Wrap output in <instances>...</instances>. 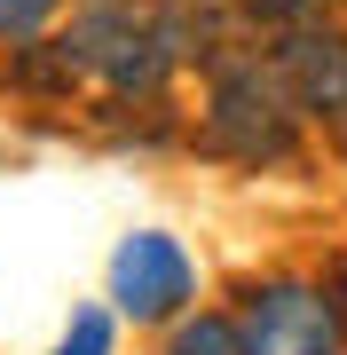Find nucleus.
<instances>
[{
  "label": "nucleus",
  "mask_w": 347,
  "mask_h": 355,
  "mask_svg": "<svg viewBox=\"0 0 347 355\" xmlns=\"http://www.w3.org/2000/svg\"><path fill=\"white\" fill-rule=\"evenodd\" d=\"M79 87L111 95V103H166L174 71H181V48L158 16V0H79L71 24H55Z\"/></svg>",
  "instance_id": "obj_1"
},
{
  "label": "nucleus",
  "mask_w": 347,
  "mask_h": 355,
  "mask_svg": "<svg viewBox=\"0 0 347 355\" xmlns=\"http://www.w3.org/2000/svg\"><path fill=\"white\" fill-rule=\"evenodd\" d=\"M300 103L276 79L269 48H229L206 64V111H197V135H206L213 158L244 166V174H269V166L300 158Z\"/></svg>",
  "instance_id": "obj_2"
},
{
  "label": "nucleus",
  "mask_w": 347,
  "mask_h": 355,
  "mask_svg": "<svg viewBox=\"0 0 347 355\" xmlns=\"http://www.w3.org/2000/svg\"><path fill=\"white\" fill-rule=\"evenodd\" d=\"M229 316L253 355H339L347 347V308L316 277H244L229 292Z\"/></svg>",
  "instance_id": "obj_3"
},
{
  "label": "nucleus",
  "mask_w": 347,
  "mask_h": 355,
  "mask_svg": "<svg viewBox=\"0 0 347 355\" xmlns=\"http://www.w3.org/2000/svg\"><path fill=\"white\" fill-rule=\"evenodd\" d=\"M103 300L118 308V324L134 331H166L174 316L197 308V261L174 229H127L111 245V268H103Z\"/></svg>",
  "instance_id": "obj_4"
},
{
  "label": "nucleus",
  "mask_w": 347,
  "mask_h": 355,
  "mask_svg": "<svg viewBox=\"0 0 347 355\" xmlns=\"http://www.w3.org/2000/svg\"><path fill=\"white\" fill-rule=\"evenodd\" d=\"M269 64H276L284 87H292L300 119H316V127H339L347 119V24L308 16V24L269 32Z\"/></svg>",
  "instance_id": "obj_5"
},
{
  "label": "nucleus",
  "mask_w": 347,
  "mask_h": 355,
  "mask_svg": "<svg viewBox=\"0 0 347 355\" xmlns=\"http://www.w3.org/2000/svg\"><path fill=\"white\" fill-rule=\"evenodd\" d=\"M158 355H253V347H244V331H237L229 308H190V316L166 324Z\"/></svg>",
  "instance_id": "obj_6"
},
{
  "label": "nucleus",
  "mask_w": 347,
  "mask_h": 355,
  "mask_svg": "<svg viewBox=\"0 0 347 355\" xmlns=\"http://www.w3.org/2000/svg\"><path fill=\"white\" fill-rule=\"evenodd\" d=\"M48 355H118V308H71V324L55 331Z\"/></svg>",
  "instance_id": "obj_7"
},
{
  "label": "nucleus",
  "mask_w": 347,
  "mask_h": 355,
  "mask_svg": "<svg viewBox=\"0 0 347 355\" xmlns=\"http://www.w3.org/2000/svg\"><path fill=\"white\" fill-rule=\"evenodd\" d=\"M71 0H0V48H32V40H48L64 24Z\"/></svg>",
  "instance_id": "obj_8"
},
{
  "label": "nucleus",
  "mask_w": 347,
  "mask_h": 355,
  "mask_svg": "<svg viewBox=\"0 0 347 355\" xmlns=\"http://www.w3.org/2000/svg\"><path fill=\"white\" fill-rule=\"evenodd\" d=\"M229 8H237L253 32H284V24H308V16H323V0H229Z\"/></svg>",
  "instance_id": "obj_9"
},
{
  "label": "nucleus",
  "mask_w": 347,
  "mask_h": 355,
  "mask_svg": "<svg viewBox=\"0 0 347 355\" xmlns=\"http://www.w3.org/2000/svg\"><path fill=\"white\" fill-rule=\"evenodd\" d=\"M332 292H339V308H347V253H339V268H332Z\"/></svg>",
  "instance_id": "obj_10"
},
{
  "label": "nucleus",
  "mask_w": 347,
  "mask_h": 355,
  "mask_svg": "<svg viewBox=\"0 0 347 355\" xmlns=\"http://www.w3.org/2000/svg\"><path fill=\"white\" fill-rule=\"evenodd\" d=\"M332 142H339V166H347V119H339V127H332Z\"/></svg>",
  "instance_id": "obj_11"
},
{
  "label": "nucleus",
  "mask_w": 347,
  "mask_h": 355,
  "mask_svg": "<svg viewBox=\"0 0 347 355\" xmlns=\"http://www.w3.org/2000/svg\"><path fill=\"white\" fill-rule=\"evenodd\" d=\"M339 355H347V347H339Z\"/></svg>",
  "instance_id": "obj_12"
}]
</instances>
